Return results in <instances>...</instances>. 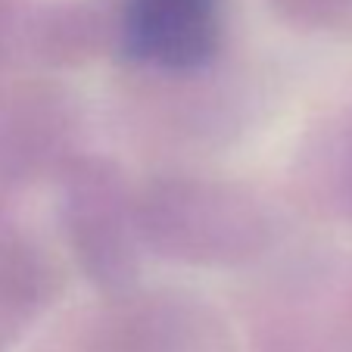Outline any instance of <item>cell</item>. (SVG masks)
Instances as JSON below:
<instances>
[{
	"mask_svg": "<svg viewBox=\"0 0 352 352\" xmlns=\"http://www.w3.org/2000/svg\"><path fill=\"white\" fill-rule=\"evenodd\" d=\"M63 234L85 278L100 290H128L140 272L134 197L107 160L81 156L63 175Z\"/></svg>",
	"mask_w": 352,
	"mask_h": 352,
	"instance_id": "7a4b0ae2",
	"label": "cell"
},
{
	"mask_svg": "<svg viewBox=\"0 0 352 352\" xmlns=\"http://www.w3.org/2000/svg\"><path fill=\"white\" fill-rule=\"evenodd\" d=\"M287 22L302 28H337L352 16V0H272Z\"/></svg>",
	"mask_w": 352,
	"mask_h": 352,
	"instance_id": "8992f818",
	"label": "cell"
},
{
	"mask_svg": "<svg viewBox=\"0 0 352 352\" xmlns=\"http://www.w3.org/2000/svg\"><path fill=\"white\" fill-rule=\"evenodd\" d=\"M38 28L44 54L56 63H78L81 56H91L100 38V19L78 7L47 13Z\"/></svg>",
	"mask_w": 352,
	"mask_h": 352,
	"instance_id": "5b68a950",
	"label": "cell"
},
{
	"mask_svg": "<svg viewBox=\"0 0 352 352\" xmlns=\"http://www.w3.org/2000/svg\"><path fill=\"white\" fill-rule=\"evenodd\" d=\"M134 215L140 243L181 265H243L272 246V221L262 203L225 181H153L134 197Z\"/></svg>",
	"mask_w": 352,
	"mask_h": 352,
	"instance_id": "6da1fadb",
	"label": "cell"
},
{
	"mask_svg": "<svg viewBox=\"0 0 352 352\" xmlns=\"http://www.w3.org/2000/svg\"><path fill=\"white\" fill-rule=\"evenodd\" d=\"M0 221H3V209H0Z\"/></svg>",
	"mask_w": 352,
	"mask_h": 352,
	"instance_id": "52a82bcc",
	"label": "cell"
},
{
	"mask_svg": "<svg viewBox=\"0 0 352 352\" xmlns=\"http://www.w3.org/2000/svg\"><path fill=\"white\" fill-rule=\"evenodd\" d=\"M63 144V113L54 100L22 97L0 116V172H38Z\"/></svg>",
	"mask_w": 352,
	"mask_h": 352,
	"instance_id": "277c9868",
	"label": "cell"
},
{
	"mask_svg": "<svg viewBox=\"0 0 352 352\" xmlns=\"http://www.w3.org/2000/svg\"><path fill=\"white\" fill-rule=\"evenodd\" d=\"M122 34L134 60L197 69L219 50V0H128Z\"/></svg>",
	"mask_w": 352,
	"mask_h": 352,
	"instance_id": "3957f363",
	"label": "cell"
}]
</instances>
